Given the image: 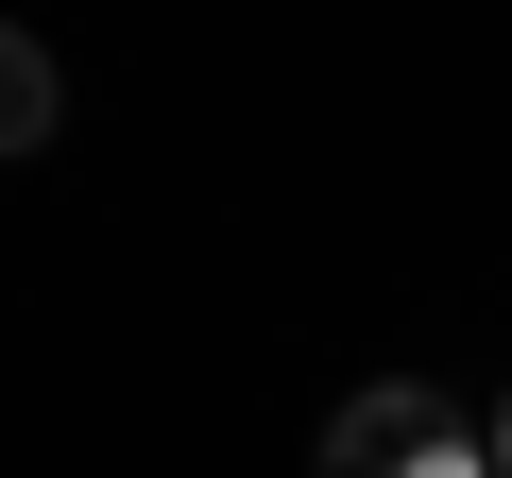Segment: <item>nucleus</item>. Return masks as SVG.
<instances>
[{"instance_id": "1", "label": "nucleus", "mask_w": 512, "mask_h": 478, "mask_svg": "<svg viewBox=\"0 0 512 478\" xmlns=\"http://www.w3.org/2000/svg\"><path fill=\"white\" fill-rule=\"evenodd\" d=\"M444 427H461V410H444L427 376H376V393H342V410H325V478H410Z\"/></svg>"}, {"instance_id": "2", "label": "nucleus", "mask_w": 512, "mask_h": 478, "mask_svg": "<svg viewBox=\"0 0 512 478\" xmlns=\"http://www.w3.org/2000/svg\"><path fill=\"white\" fill-rule=\"evenodd\" d=\"M52 120H69V86H52V52H35L18 18H0V154H35Z\"/></svg>"}, {"instance_id": "3", "label": "nucleus", "mask_w": 512, "mask_h": 478, "mask_svg": "<svg viewBox=\"0 0 512 478\" xmlns=\"http://www.w3.org/2000/svg\"><path fill=\"white\" fill-rule=\"evenodd\" d=\"M478 444H495V478H512V393H495V427H478Z\"/></svg>"}]
</instances>
